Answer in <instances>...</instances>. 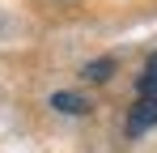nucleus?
<instances>
[{"label":"nucleus","instance_id":"obj_3","mask_svg":"<svg viewBox=\"0 0 157 153\" xmlns=\"http://www.w3.org/2000/svg\"><path fill=\"white\" fill-rule=\"evenodd\" d=\"M51 106L59 111V115H85V111H89V102L81 98V94H55Z\"/></svg>","mask_w":157,"mask_h":153},{"label":"nucleus","instance_id":"obj_2","mask_svg":"<svg viewBox=\"0 0 157 153\" xmlns=\"http://www.w3.org/2000/svg\"><path fill=\"white\" fill-rule=\"evenodd\" d=\"M136 89H140V98H157V51L144 60V68H140V81H136Z\"/></svg>","mask_w":157,"mask_h":153},{"label":"nucleus","instance_id":"obj_4","mask_svg":"<svg viewBox=\"0 0 157 153\" xmlns=\"http://www.w3.org/2000/svg\"><path fill=\"white\" fill-rule=\"evenodd\" d=\"M115 73V60H94V64H85V81H110Z\"/></svg>","mask_w":157,"mask_h":153},{"label":"nucleus","instance_id":"obj_1","mask_svg":"<svg viewBox=\"0 0 157 153\" xmlns=\"http://www.w3.org/2000/svg\"><path fill=\"white\" fill-rule=\"evenodd\" d=\"M153 124H157V98H140L128 115V136H144Z\"/></svg>","mask_w":157,"mask_h":153}]
</instances>
